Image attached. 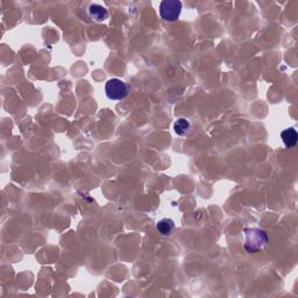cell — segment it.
Wrapping results in <instances>:
<instances>
[{
    "mask_svg": "<svg viewBox=\"0 0 298 298\" xmlns=\"http://www.w3.org/2000/svg\"><path fill=\"white\" fill-rule=\"evenodd\" d=\"M243 232H245L243 247L248 253H257L268 242V234L264 230L247 227Z\"/></svg>",
    "mask_w": 298,
    "mask_h": 298,
    "instance_id": "cell-1",
    "label": "cell"
},
{
    "mask_svg": "<svg viewBox=\"0 0 298 298\" xmlns=\"http://www.w3.org/2000/svg\"><path fill=\"white\" fill-rule=\"evenodd\" d=\"M128 86L121 79L112 78L105 84V93L111 100H122L128 96Z\"/></svg>",
    "mask_w": 298,
    "mask_h": 298,
    "instance_id": "cell-2",
    "label": "cell"
},
{
    "mask_svg": "<svg viewBox=\"0 0 298 298\" xmlns=\"http://www.w3.org/2000/svg\"><path fill=\"white\" fill-rule=\"evenodd\" d=\"M159 12L165 21H176L182 12V2L179 0H163L160 4Z\"/></svg>",
    "mask_w": 298,
    "mask_h": 298,
    "instance_id": "cell-3",
    "label": "cell"
},
{
    "mask_svg": "<svg viewBox=\"0 0 298 298\" xmlns=\"http://www.w3.org/2000/svg\"><path fill=\"white\" fill-rule=\"evenodd\" d=\"M88 13L90 18L97 22H103L110 16V12L106 7L100 4H91L88 8Z\"/></svg>",
    "mask_w": 298,
    "mask_h": 298,
    "instance_id": "cell-4",
    "label": "cell"
},
{
    "mask_svg": "<svg viewBox=\"0 0 298 298\" xmlns=\"http://www.w3.org/2000/svg\"><path fill=\"white\" fill-rule=\"evenodd\" d=\"M281 138H282V141L287 148H294L298 142L297 130L294 127L284 129L281 132Z\"/></svg>",
    "mask_w": 298,
    "mask_h": 298,
    "instance_id": "cell-5",
    "label": "cell"
},
{
    "mask_svg": "<svg viewBox=\"0 0 298 298\" xmlns=\"http://www.w3.org/2000/svg\"><path fill=\"white\" fill-rule=\"evenodd\" d=\"M190 129H191V123L185 118L177 119L175 123H174V130L179 136H184L186 134H189Z\"/></svg>",
    "mask_w": 298,
    "mask_h": 298,
    "instance_id": "cell-6",
    "label": "cell"
},
{
    "mask_svg": "<svg viewBox=\"0 0 298 298\" xmlns=\"http://www.w3.org/2000/svg\"><path fill=\"white\" fill-rule=\"evenodd\" d=\"M156 229L162 236H170L173 231L175 230V223L170 218H163L157 223Z\"/></svg>",
    "mask_w": 298,
    "mask_h": 298,
    "instance_id": "cell-7",
    "label": "cell"
}]
</instances>
